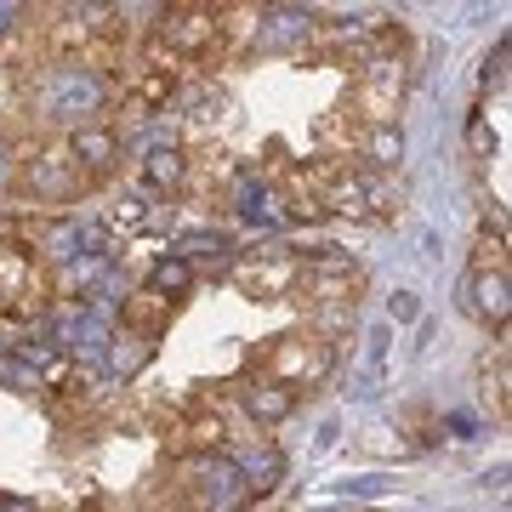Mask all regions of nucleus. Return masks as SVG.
<instances>
[{"mask_svg":"<svg viewBox=\"0 0 512 512\" xmlns=\"http://www.w3.org/2000/svg\"><path fill=\"white\" fill-rule=\"evenodd\" d=\"M256 370H262V382H274V387H285V393L302 399V387L313 393L319 382H330V370H336V342L313 336V330H285L268 348H256Z\"/></svg>","mask_w":512,"mask_h":512,"instance_id":"1","label":"nucleus"},{"mask_svg":"<svg viewBox=\"0 0 512 512\" xmlns=\"http://www.w3.org/2000/svg\"><path fill=\"white\" fill-rule=\"evenodd\" d=\"M291 296L308 313H353L359 296H365V274L353 268L348 256H336V245H325L319 256H302Z\"/></svg>","mask_w":512,"mask_h":512,"instance_id":"2","label":"nucleus"},{"mask_svg":"<svg viewBox=\"0 0 512 512\" xmlns=\"http://www.w3.org/2000/svg\"><path fill=\"white\" fill-rule=\"evenodd\" d=\"M154 40H160L165 52H177L183 63H194V57H217L222 52L217 6H165L160 23H154Z\"/></svg>","mask_w":512,"mask_h":512,"instance_id":"3","label":"nucleus"},{"mask_svg":"<svg viewBox=\"0 0 512 512\" xmlns=\"http://www.w3.org/2000/svg\"><path fill=\"white\" fill-rule=\"evenodd\" d=\"M353 120L365 131L376 126H399V109H404V63H365L359 80H353Z\"/></svg>","mask_w":512,"mask_h":512,"instance_id":"4","label":"nucleus"},{"mask_svg":"<svg viewBox=\"0 0 512 512\" xmlns=\"http://www.w3.org/2000/svg\"><path fill=\"white\" fill-rule=\"evenodd\" d=\"M296 268H302V256H291V251H256L234 268V285L251 302H279V296H291Z\"/></svg>","mask_w":512,"mask_h":512,"instance_id":"5","label":"nucleus"},{"mask_svg":"<svg viewBox=\"0 0 512 512\" xmlns=\"http://www.w3.org/2000/svg\"><path fill=\"white\" fill-rule=\"evenodd\" d=\"M171 444H177L183 456H211V450H222V444H228V421H222V399H194L188 421H177V433H171Z\"/></svg>","mask_w":512,"mask_h":512,"instance_id":"6","label":"nucleus"},{"mask_svg":"<svg viewBox=\"0 0 512 512\" xmlns=\"http://www.w3.org/2000/svg\"><path fill=\"white\" fill-rule=\"evenodd\" d=\"M63 148H69L74 171H80L86 183H103V177L114 171V160H120V131H109V126H80Z\"/></svg>","mask_w":512,"mask_h":512,"instance_id":"7","label":"nucleus"},{"mask_svg":"<svg viewBox=\"0 0 512 512\" xmlns=\"http://www.w3.org/2000/svg\"><path fill=\"white\" fill-rule=\"evenodd\" d=\"M23 188H29L35 200H69L74 188H86V177L74 171L69 148H46L40 160H29V171H23Z\"/></svg>","mask_w":512,"mask_h":512,"instance_id":"8","label":"nucleus"},{"mask_svg":"<svg viewBox=\"0 0 512 512\" xmlns=\"http://www.w3.org/2000/svg\"><path fill=\"white\" fill-rule=\"evenodd\" d=\"M177 97V74H160V69H143V63H126V103H137L143 114L165 109Z\"/></svg>","mask_w":512,"mask_h":512,"instance_id":"9","label":"nucleus"},{"mask_svg":"<svg viewBox=\"0 0 512 512\" xmlns=\"http://www.w3.org/2000/svg\"><path fill=\"white\" fill-rule=\"evenodd\" d=\"M171 308H177V302H165L160 291H137V296H126V330L131 336H148V342H154V336H160L165 325H171Z\"/></svg>","mask_w":512,"mask_h":512,"instance_id":"10","label":"nucleus"},{"mask_svg":"<svg viewBox=\"0 0 512 512\" xmlns=\"http://www.w3.org/2000/svg\"><path fill=\"white\" fill-rule=\"evenodd\" d=\"M353 160H365L370 171H399V160H404V137H399V126H376V131H365L359 137V154Z\"/></svg>","mask_w":512,"mask_h":512,"instance_id":"11","label":"nucleus"},{"mask_svg":"<svg viewBox=\"0 0 512 512\" xmlns=\"http://www.w3.org/2000/svg\"><path fill=\"white\" fill-rule=\"evenodd\" d=\"M245 410H251L262 427H279V421L296 410V393H285V387H274V382H262V376H256V382L245 387Z\"/></svg>","mask_w":512,"mask_h":512,"instance_id":"12","label":"nucleus"},{"mask_svg":"<svg viewBox=\"0 0 512 512\" xmlns=\"http://www.w3.org/2000/svg\"><path fill=\"white\" fill-rule=\"evenodd\" d=\"M319 205H325V217H365V177H353V165L336 171L330 188L319 194Z\"/></svg>","mask_w":512,"mask_h":512,"instance_id":"13","label":"nucleus"},{"mask_svg":"<svg viewBox=\"0 0 512 512\" xmlns=\"http://www.w3.org/2000/svg\"><path fill=\"white\" fill-rule=\"evenodd\" d=\"M399 211H404V188H399V177H387V171H370V177H365V217L393 222Z\"/></svg>","mask_w":512,"mask_h":512,"instance_id":"14","label":"nucleus"},{"mask_svg":"<svg viewBox=\"0 0 512 512\" xmlns=\"http://www.w3.org/2000/svg\"><path fill=\"white\" fill-rule=\"evenodd\" d=\"M143 177L154 188H183L188 183V148H154L143 160Z\"/></svg>","mask_w":512,"mask_h":512,"instance_id":"15","label":"nucleus"},{"mask_svg":"<svg viewBox=\"0 0 512 512\" xmlns=\"http://www.w3.org/2000/svg\"><path fill=\"white\" fill-rule=\"evenodd\" d=\"M473 296H478V313L495 330H507V274H473Z\"/></svg>","mask_w":512,"mask_h":512,"instance_id":"16","label":"nucleus"},{"mask_svg":"<svg viewBox=\"0 0 512 512\" xmlns=\"http://www.w3.org/2000/svg\"><path fill=\"white\" fill-rule=\"evenodd\" d=\"M188 285H194V262L188 256H165L160 268H154V279H148V291H160L165 302L188 296Z\"/></svg>","mask_w":512,"mask_h":512,"instance_id":"17","label":"nucleus"},{"mask_svg":"<svg viewBox=\"0 0 512 512\" xmlns=\"http://www.w3.org/2000/svg\"><path fill=\"white\" fill-rule=\"evenodd\" d=\"M473 274H507V234H501V222H484Z\"/></svg>","mask_w":512,"mask_h":512,"instance_id":"18","label":"nucleus"},{"mask_svg":"<svg viewBox=\"0 0 512 512\" xmlns=\"http://www.w3.org/2000/svg\"><path fill=\"white\" fill-rule=\"evenodd\" d=\"M148 359V336H120V348H114V370H137Z\"/></svg>","mask_w":512,"mask_h":512,"instance_id":"19","label":"nucleus"},{"mask_svg":"<svg viewBox=\"0 0 512 512\" xmlns=\"http://www.w3.org/2000/svg\"><path fill=\"white\" fill-rule=\"evenodd\" d=\"M404 421L416 427V444H433V439H439V416H433V410H410Z\"/></svg>","mask_w":512,"mask_h":512,"instance_id":"20","label":"nucleus"},{"mask_svg":"<svg viewBox=\"0 0 512 512\" xmlns=\"http://www.w3.org/2000/svg\"><path fill=\"white\" fill-rule=\"evenodd\" d=\"M137 222H143V205L126 200L120 211H109V234H120V228H137Z\"/></svg>","mask_w":512,"mask_h":512,"instance_id":"21","label":"nucleus"},{"mask_svg":"<svg viewBox=\"0 0 512 512\" xmlns=\"http://www.w3.org/2000/svg\"><path fill=\"white\" fill-rule=\"evenodd\" d=\"M393 319H399V325H410V319H416V296H410V291L393 296Z\"/></svg>","mask_w":512,"mask_h":512,"instance_id":"22","label":"nucleus"},{"mask_svg":"<svg viewBox=\"0 0 512 512\" xmlns=\"http://www.w3.org/2000/svg\"><path fill=\"white\" fill-rule=\"evenodd\" d=\"M160 512H194V507H183V501H177V507H160Z\"/></svg>","mask_w":512,"mask_h":512,"instance_id":"23","label":"nucleus"}]
</instances>
